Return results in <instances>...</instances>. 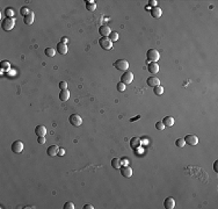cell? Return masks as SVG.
I'll return each mask as SVG.
<instances>
[{"mask_svg": "<svg viewBox=\"0 0 218 209\" xmlns=\"http://www.w3.org/2000/svg\"><path fill=\"white\" fill-rule=\"evenodd\" d=\"M35 134L40 137V136H45V134H47V128L44 127V126H37L36 128H35Z\"/></svg>", "mask_w": 218, "mask_h": 209, "instance_id": "cell-20", "label": "cell"}, {"mask_svg": "<svg viewBox=\"0 0 218 209\" xmlns=\"http://www.w3.org/2000/svg\"><path fill=\"white\" fill-rule=\"evenodd\" d=\"M119 171H121V174L124 178H130L132 175V170L129 166H123V167L119 168Z\"/></svg>", "mask_w": 218, "mask_h": 209, "instance_id": "cell-11", "label": "cell"}, {"mask_svg": "<svg viewBox=\"0 0 218 209\" xmlns=\"http://www.w3.org/2000/svg\"><path fill=\"white\" fill-rule=\"evenodd\" d=\"M117 89H118L119 92H124V91H126V85H124L122 81L118 83V84H117Z\"/></svg>", "mask_w": 218, "mask_h": 209, "instance_id": "cell-30", "label": "cell"}, {"mask_svg": "<svg viewBox=\"0 0 218 209\" xmlns=\"http://www.w3.org/2000/svg\"><path fill=\"white\" fill-rule=\"evenodd\" d=\"M153 92H154V94L155 95H161L163 93H164V87L163 86H155V87H153Z\"/></svg>", "mask_w": 218, "mask_h": 209, "instance_id": "cell-25", "label": "cell"}, {"mask_svg": "<svg viewBox=\"0 0 218 209\" xmlns=\"http://www.w3.org/2000/svg\"><path fill=\"white\" fill-rule=\"evenodd\" d=\"M56 49H57V52L58 53H60V55H66L67 53V45L65 44V43H63V42H59L58 44H57V47H56Z\"/></svg>", "mask_w": 218, "mask_h": 209, "instance_id": "cell-9", "label": "cell"}, {"mask_svg": "<svg viewBox=\"0 0 218 209\" xmlns=\"http://www.w3.org/2000/svg\"><path fill=\"white\" fill-rule=\"evenodd\" d=\"M134 80V73L130 72V71H126L123 73V76L121 77V81L124 84V85H129L131 84Z\"/></svg>", "mask_w": 218, "mask_h": 209, "instance_id": "cell-6", "label": "cell"}, {"mask_svg": "<svg viewBox=\"0 0 218 209\" xmlns=\"http://www.w3.org/2000/svg\"><path fill=\"white\" fill-rule=\"evenodd\" d=\"M184 142L187 143V144H189V145H196L197 143H198V138L195 136V135H187L186 137H184Z\"/></svg>", "mask_w": 218, "mask_h": 209, "instance_id": "cell-8", "label": "cell"}, {"mask_svg": "<svg viewBox=\"0 0 218 209\" xmlns=\"http://www.w3.org/2000/svg\"><path fill=\"white\" fill-rule=\"evenodd\" d=\"M99 33H100V35L102 37H107V36H109V34L111 33V30H110V28L108 26H101L99 28Z\"/></svg>", "mask_w": 218, "mask_h": 209, "instance_id": "cell-12", "label": "cell"}, {"mask_svg": "<svg viewBox=\"0 0 218 209\" xmlns=\"http://www.w3.org/2000/svg\"><path fill=\"white\" fill-rule=\"evenodd\" d=\"M151 15H152L153 18H155V19H159V18L163 15L161 8H159V7H153V8L151 9Z\"/></svg>", "mask_w": 218, "mask_h": 209, "instance_id": "cell-19", "label": "cell"}, {"mask_svg": "<svg viewBox=\"0 0 218 209\" xmlns=\"http://www.w3.org/2000/svg\"><path fill=\"white\" fill-rule=\"evenodd\" d=\"M86 9L89 11V12H94L97 9L95 3L93 1V0H90V1H86Z\"/></svg>", "mask_w": 218, "mask_h": 209, "instance_id": "cell-22", "label": "cell"}, {"mask_svg": "<svg viewBox=\"0 0 218 209\" xmlns=\"http://www.w3.org/2000/svg\"><path fill=\"white\" fill-rule=\"evenodd\" d=\"M111 166H113V168H115V170H119V168H121V160H119L118 158H114V159L111 160Z\"/></svg>", "mask_w": 218, "mask_h": 209, "instance_id": "cell-24", "label": "cell"}, {"mask_svg": "<svg viewBox=\"0 0 218 209\" xmlns=\"http://www.w3.org/2000/svg\"><path fill=\"white\" fill-rule=\"evenodd\" d=\"M175 144H176V146H178V147H183V146H184V144H186V142H184V139H183V138H178V139H176V142H175Z\"/></svg>", "mask_w": 218, "mask_h": 209, "instance_id": "cell-28", "label": "cell"}, {"mask_svg": "<svg viewBox=\"0 0 218 209\" xmlns=\"http://www.w3.org/2000/svg\"><path fill=\"white\" fill-rule=\"evenodd\" d=\"M59 99H60V101H63V102L67 101L70 99V92L67 91V89H61L60 93H59Z\"/></svg>", "mask_w": 218, "mask_h": 209, "instance_id": "cell-16", "label": "cell"}, {"mask_svg": "<svg viewBox=\"0 0 218 209\" xmlns=\"http://www.w3.org/2000/svg\"><path fill=\"white\" fill-rule=\"evenodd\" d=\"M37 142H38L40 144H44V143H45V137H44V136H40V137L37 138Z\"/></svg>", "mask_w": 218, "mask_h": 209, "instance_id": "cell-35", "label": "cell"}, {"mask_svg": "<svg viewBox=\"0 0 218 209\" xmlns=\"http://www.w3.org/2000/svg\"><path fill=\"white\" fill-rule=\"evenodd\" d=\"M34 20H35V14H34V12H30L28 15L23 16V22H24L26 24H32V23L34 22Z\"/></svg>", "mask_w": 218, "mask_h": 209, "instance_id": "cell-17", "label": "cell"}, {"mask_svg": "<svg viewBox=\"0 0 218 209\" xmlns=\"http://www.w3.org/2000/svg\"><path fill=\"white\" fill-rule=\"evenodd\" d=\"M69 121H70V123H71L72 126H74V127H80V126L82 124V118H81V116L78 115V114H72V115L69 117Z\"/></svg>", "mask_w": 218, "mask_h": 209, "instance_id": "cell-4", "label": "cell"}, {"mask_svg": "<svg viewBox=\"0 0 218 209\" xmlns=\"http://www.w3.org/2000/svg\"><path fill=\"white\" fill-rule=\"evenodd\" d=\"M59 87H60V89H67V83L66 81H60Z\"/></svg>", "mask_w": 218, "mask_h": 209, "instance_id": "cell-34", "label": "cell"}, {"mask_svg": "<svg viewBox=\"0 0 218 209\" xmlns=\"http://www.w3.org/2000/svg\"><path fill=\"white\" fill-rule=\"evenodd\" d=\"M148 3H150V5H151V6H153V7H157V3H158V1H157V0H150Z\"/></svg>", "mask_w": 218, "mask_h": 209, "instance_id": "cell-36", "label": "cell"}, {"mask_svg": "<svg viewBox=\"0 0 218 209\" xmlns=\"http://www.w3.org/2000/svg\"><path fill=\"white\" fill-rule=\"evenodd\" d=\"M0 68H1V70H4V71H8L9 68H11V64L7 61H3L1 63H0Z\"/></svg>", "mask_w": 218, "mask_h": 209, "instance_id": "cell-26", "label": "cell"}, {"mask_svg": "<svg viewBox=\"0 0 218 209\" xmlns=\"http://www.w3.org/2000/svg\"><path fill=\"white\" fill-rule=\"evenodd\" d=\"M5 13H6L7 18H13V15H14L13 8H6V9H5Z\"/></svg>", "mask_w": 218, "mask_h": 209, "instance_id": "cell-29", "label": "cell"}, {"mask_svg": "<svg viewBox=\"0 0 218 209\" xmlns=\"http://www.w3.org/2000/svg\"><path fill=\"white\" fill-rule=\"evenodd\" d=\"M140 145V138L138 137H132L130 139V146L131 149H134V150H137V147H139Z\"/></svg>", "mask_w": 218, "mask_h": 209, "instance_id": "cell-18", "label": "cell"}, {"mask_svg": "<svg viewBox=\"0 0 218 209\" xmlns=\"http://www.w3.org/2000/svg\"><path fill=\"white\" fill-rule=\"evenodd\" d=\"M161 122L164 123L165 127H172L175 121H174V118H173L172 116H166V117H164V120H163Z\"/></svg>", "mask_w": 218, "mask_h": 209, "instance_id": "cell-21", "label": "cell"}, {"mask_svg": "<svg viewBox=\"0 0 218 209\" xmlns=\"http://www.w3.org/2000/svg\"><path fill=\"white\" fill-rule=\"evenodd\" d=\"M64 209H74V204L72 202H66L64 204Z\"/></svg>", "mask_w": 218, "mask_h": 209, "instance_id": "cell-33", "label": "cell"}, {"mask_svg": "<svg viewBox=\"0 0 218 209\" xmlns=\"http://www.w3.org/2000/svg\"><path fill=\"white\" fill-rule=\"evenodd\" d=\"M64 155H65V150H64V149H59L58 156H64Z\"/></svg>", "mask_w": 218, "mask_h": 209, "instance_id": "cell-37", "label": "cell"}, {"mask_svg": "<svg viewBox=\"0 0 218 209\" xmlns=\"http://www.w3.org/2000/svg\"><path fill=\"white\" fill-rule=\"evenodd\" d=\"M217 165H218V162H215V164H213V170H215V172H218V167H217Z\"/></svg>", "mask_w": 218, "mask_h": 209, "instance_id": "cell-40", "label": "cell"}, {"mask_svg": "<svg viewBox=\"0 0 218 209\" xmlns=\"http://www.w3.org/2000/svg\"><path fill=\"white\" fill-rule=\"evenodd\" d=\"M138 118H140V115H137L136 117H134V118H131V120H130V122H134V121H136V120H138Z\"/></svg>", "mask_w": 218, "mask_h": 209, "instance_id": "cell-41", "label": "cell"}, {"mask_svg": "<svg viewBox=\"0 0 218 209\" xmlns=\"http://www.w3.org/2000/svg\"><path fill=\"white\" fill-rule=\"evenodd\" d=\"M114 68H116L119 71H128L129 69V63L126 59H117V61L114 63Z\"/></svg>", "mask_w": 218, "mask_h": 209, "instance_id": "cell-3", "label": "cell"}, {"mask_svg": "<svg viewBox=\"0 0 218 209\" xmlns=\"http://www.w3.org/2000/svg\"><path fill=\"white\" fill-rule=\"evenodd\" d=\"M44 53H45V56H47V57L52 58V57L56 55V50H55V49H52V48H47V49L44 50Z\"/></svg>", "mask_w": 218, "mask_h": 209, "instance_id": "cell-23", "label": "cell"}, {"mask_svg": "<svg viewBox=\"0 0 218 209\" xmlns=\"http://www.w3.org/2000/svg\"><path fill=\"white\" fill-rule=\"evenodd\" d=\"M99 44L105 50H110L113 48V42L109 40V37H101L99 40Z\"/></svg>", "mask_w": 218, "mask_h": 209, "instance_id": "cell-5", "label": "cell"}, {"mask_svg": "<svg viewBox=\"0 0 218 209\" xmlns=\"http://www.w3.org/2000/svg\"><path fill=\"white\" fill-rule=\"evenodd\" d=\"M23 150V143L21 141H15L12 144V151L14 154H20Z\"/></svg>", "mask_w": 218, "mask_h": 209, "instance_id": "cell-7", "label": "cell"}, {"mask_svg": "<svg viewBox=\"0 0 218 209\" xmlns=\"http://www.w3.org/2000/svg\"><path fill=\"white\" fill-rule=\"evenodd\" d=\"M164 207L166 208V209H173L174 207H175V201H174V199L173 198H167V199H165V201H164Z\"/></svg>", "mask_w": 218, "mask_h": 209, "instance_id": "cell-14", "label": "cell"}, {"mask_svg": "<svg viewBox=\"0 0 218 209\" xmlns=\"http://www.w3.org/2000/svg\"><path fill=\"white\" fill-rule=\"evenodd\" d=\"M93 208H94V207H93L92 204H85L84 206V209H93Z\"/></svg>", "mask_w": 218, "mask_h": 209, "instance_id": "cell-38", "label": "cell"}, {"mask_svg": "<svg viewBox=\"0 0 218 209\" xmlns=\"http://www.w3.org/2000/svg\"><path fill=\"white\" fill-rule=\"evenodd\" d=\"M155 128H157L158 130H164L165 129V126H164V123L163 122H157V123H155Z\"/></svg>", "mask_w": 218, "mask_h": 209, "instance_id": "cell-32", "label": "cell"}, {"mask_svg": "<svg viewBox=\"0 0 218 209\" xmlns=\"http://www.w3.org/2000/svg\"><path fill=\"white\" fill-rule=\"evenodd\" d=\"M146 83H147V85L151 86V87H155V86H159V85H160V80H159L157 77H150V78H147Z\"/></svg>", "mask_w": 218, "mask_h": 209, "instance_id": "cell-13", "label": "cell"}, {"mask_svg": "<svg viewBox=\"0 0 218 209\" xmlns=\"http://www.w3.org/2000/svg\"><path fill=\"white\" fill-rule=\"evenodd\" d=\"M159 58H160V53L158 50H155V49H148L147 52H146V59L150 62H155L157 63L159 61Z\"/></svg>", "mask_w": 218, "mask_h": 209, "instance_id": "cell-1", "label": "cell"}, {"mask_svg": "<svg viewBox=\"0 0 218 209\" xmlns=\"http://www.w3.org/2000/svg\"><path fill=\"white\" fill-rule=\"evenodd\" d=\"M14 26H15V20L13 18H6L1 22V28H3V30H5V32H11L12 29L14 28Z\"/></svg>", "mask_w": 218, "mask_h": 209, "instance_id": "cell-2", "label": "cell"}, {"mask_svg": "<svg viewBox=\"0 0 218 209\" xmlns=\"http://www.w3.org/2000/svg\"><path fill=\"white\" fill-rule=\"evenodd\" d=\"M147 70H148L150 73L155 74V73H158V71H159V65L155 63V62H151V63H148V65H147Z\"/></svg>", "mask_w": 218, "mask_h": 209, "instance_id": "cell-10", "label": "cell"}, {"mask_svg": "<svg viewBox=\"0 0 218 209\" xmlns=\"http://www.w3.org/2000/svg\"><path fill=\"white\" fill-rule=\"evenodd\" d=\"M58 151H59V147L57 145H51L48 147V150H47V154L50 156V157H53L56 155H58Z\"/></svg>", "mask_w": 218, "mask_h": 209, "instance_id": "cell-15", "label": "cell"}, {"mask_svg": "<svg viewBox=\"0 0 218 209\" xmlns=\"http://www.w3.org/2000/svg\"><path fill=\"white\" fill-rule=\"evenodd\" d=\"M20 13H21V15L26 16V15H28V14L30 13V11H29L27 7H22V8H21V11H20Z\"/></svg>", "mask_w": 218, "mask_h": 209, "instance_id": "cell-31", "label": "cell"}, {"mask_svg": "<svg viewBox=\"0 0 218 209\" xmlns=\"http://www.w3.org/2000/svg\"><path fill=\"white\" fill-rule=\"evenodd\" d=\"M109 40H110L111 42H114V41H118V34H117L116 32H111V33L109 34Z\"/></svg>", "mask_w": 218, "mask_h": 209, "instance_id": "cell-27", "label": "cell"}, {"mask_svg": "<svg viewBox=\"0 0 218 209\" xmlns=\"http://www.w3.org/2000/svg\"><path fill=\"white\" fill-rule=\"evenodd\" d=\"M60 42H63V43L66 44V43L69 42V39H67V37H61V41H60Z\"/></svg>", "mask_w": 218, "mask_h": 209, "instance_id": "cell-39", "label": "cell"}]
</instances>
